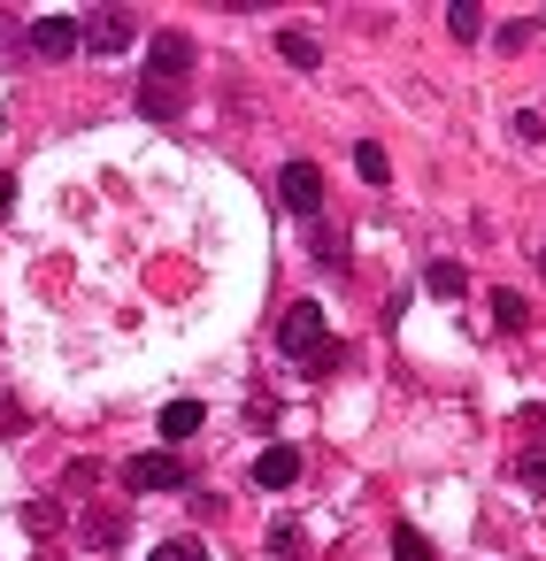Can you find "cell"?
Returning <instances> with one entry per match:
<instances>
[{
	"instance_id": "cell-4",
	"label": "cell",
	"mask_w": 546,
	"mask_h": 561,
	"mask_svg": "<svg viewBox=\"0 0 546 561\" xmlns=\"http://www.w3.org/2000/svg\"><path fill=\"white\" fill-rule=\"evenodd\" d=\"M78 39H86L93 55H124V47H132V9H101L93 24H78Z\"/></svg>"
},
{
	"instance_id": "cell-16",
	"label": "cell",
	"mask_w": 546,
	"mask_h": 561,
	"mask_svg": "<svg viewBox=\"0 0 546 561\" xmlns=\"http://www.w3.org/2000/svg\"><path fill=\"white\" fill-rule=\"evenodd\" d=\"M523 316H531V308H523V293H492V323H500V331H515Z\"/></svg>"
},
{
	"instance_id": "cell-12",
	"label": "cell",
	"mask_w": 546,
	"mask_h": 561,
	"mask_svg": "<svg viewBox=\"0 0 546 561\" xmlns=\"http://www.w3.org/2000/svg\"><path fill=\"white\" fill-rule=\"evenodd\" d=\"M423 293H439V300H462V262H431V270H423Z\"/></svg>"
},
{
	"instance_id": "cell-5",
	"label": "cell",
	"mask_w": 546,
	"mask_h": 561,
	"mask_svg": "<svg viewBox=\"0 0 546 561\" xmlns=\"http://www.w3.org/2000/svg\"><path fill=\"white\" fill-rule=\"evenodd\" d=\"M124 484H132V492H178V484H185V469H178L170 454H139V461L124 469Z\"/></svg>"
},
{
	"instance_id": "cell-10",
	"label": "cell",
	"mask_w": 546,
	"mask_h": 561,
	"mask_svg": "<svg viewBox=\"0 0 546 561\" xmlns=\"http://www.w3.org/2000/svg\"><path fill=\"white\" fill-rule=\"evenodd\" d=\"M201 415H208L201 400H170V408H162V438H193V431H201Z\"/></svg>"
},
{
	"instance_id": "cell-9",
	"label": "cell",
	"mask_w": 546,
	"mask_h": 561,
	"mask_svg": "<svg viewBox=\"0 0 546 561\" xmlns=\"http://www.w3.org/2000/svg\"><path fill=\"white\" fill-rule=\"evenodd\" d=\"M277 55H285L293 70H323V47H316L308 32H277Z\"/></svg>"
},
{
	"instance_id": "cell-1",
	"label": "cell",
	"mask_w": 546,
	"mask_h": 561,
	"mask_svg": "<svg viewBox=\"0 0 546 561\" xmlns=\"http://www.w3.org/2000/svg\"><path fill=\"white\" fill-rule=\"evenodd\" d=\"M277 354L300 362V369H323L331 362V323H323V300H293L277 316Z\"/></svg>"
},
{
	"instance_id": "cell-7",
	"label": "cell",
	"mask_w": 546,
	"mask_h": 561,
	"mask_svg": "<svg viewBox=\"0 0 546 561\" xmlns=\"http://www.w3.org/2000/svg\"><path fill=\"white\" fill-rule=\"evenodd\" d=\"M254 484H270V492L300 484V446H262V461H254Z\"/></svg>"
},
{
	"instance_id": "cell-8",
	"label": "cell",
	"mask_w": 546,
	"mask_h": 561,
	"mask_svg": "<svg viewBox=\"0 0 546 561\" xmlns=\"http://www.w3.org/2000/svg\"><path fill=\"white\" fill-rule=\"evenodd\" d=\"M139 108H147L155 124H178V116H185V93H178V85H155V78H147V85H139Z\"/></svg>"
},
{
	"instance_id": "cell-19",
	"label": "cell",
	"mask_w": 546,
	"mask_h": 561,
	"mask_svg": "<svg viewBox=\"0 0 546 561\" xmlns=\"http://www.w3.org/2000/svg\"><path fill=\"white\" fill-rule=\"evenodd\" d=\"M9 208H16V170H0V224H9Z\"/></svg>"
},
{
	"instance_id": "cell-2",
	"label": "cell",
	"mask_w": 546,
	"mask_h": 561,
	"mask_svg": "<svg viewBox=\"0 0 546 561\" xmlns=\"http://www.w3.org/2000/svg\"><path fill=\"white\" fill-rule=\"evenodd\" d=\"M147 78L185 93V78H193V39H185V32H155V62H147Z\"/></svg>"
},
{
	"instance_id": "cell-18",
	"label": "cell",
	"mask_w": 546,
	"mask_h": 561,
	"mask_svg": "<svg viewBox=\"0 0 546 561\" xmlns=\"http://www.w3.org/2000/svg\"><path fill=\"white\" fill-rule=\"evenodd\" d=\"M270 553H285V561H300V530H293V523H270Z\"/></svg>"
},
{
	"instance_id": "cell-11",
	"label": "cell",
	"mask_w": 546,
	"mask_h": 561,
	"mask_svg": "<svg viewBox=\"0 0 546 561\" xmlns=\"http://www.w3.org/2000/svg\"><path fill=\"white\" fill-rule=\"evenodd\" d=\"M354 170H362V185H385V178H393V154H385L377 139H362V147H354Z\"/></svg>"
},
{
	"instance_id": "cell-6",
	"label": "cell",
	"mask_w": 546,
	"mask_h": 561,
	"mask_svg": "<svg viewBox=\"0 0 546 561\" xmlns=\"http://www.w3.org/2000/svg\"><path fill=\"white\" fill-rule=\"evenodd\" d=\"M32 47H39L47 62H62V55H78L86 39H78V24H70V16H39V24H32Z\"/></svg>"
},
{
	"instance_id": "cell-15",
	"label": "cell",
	"mask_w": 546,
	"mask_h": 561,
	"mask_svg": "<svg viewBox=\"0 0 546 561\" xmlns=\"http://www.w3.org/2000/svg\"><path fill=\"white\" fill-rule=\"evenodd\" d=\"M24 530H39V538H55V530H62V500H32V515H24Z\"/></svg>"
},
{
	"instance_id": "cell-17",
	"label": "cell",
	"mask_w": 546,
	"mask_h": 561,
	"mask_svg": "<svg viewBox=\"0 0 546 561\" xmlns=\"http://www.w3.org/2000/svg\"><path fill=\"white\" fill-rule=\"evenodd\" d=\"M155 561H208V546H201V538H162Z\"/></svg>"
},
{
	"instance_id": "cell-3",
	"label": "cell",
	"mask_w": 546,
	"mask_h": 561,
	"mask_svg": "<svg viewBox=\"0 0 546 561\" xmlns=\"http://www.w3.org/2000/svg\"><path fill=\"white\" fill-rule=\"evenodd\" d=\"M277 193H285L293 216H316V208H323V170H316V162H285V170H277Z\"/></svg>"
},
{
	"instance_id": "cell-13",
	"label": "cell",
	"mask_w": 546,
	"mask_h": 561,
	"mask_svg": "<svg viewBox=\"0 0 546 561\" xmlns=\"http://www.w3.org/2000/svg\"><path fill=\"white\" fill-rule=\"evenodd\" d=\"M393 561H439V553H431V538H423V530H408V523H400V530H393Z\"/></svg>"
},
{
	"instance_id": "cell-14",
	"label": "cell",
	"mask_w": 546,
	"mask_h": 561,
	"mask_svg": "<svg viewBox=\"0 0 546 561\" xmlns=\"http://www.w3.org/2000/svg\"><path fill=\"white\" fill-rule=\"evenodd\" d=\"M446 32H454V39H477V32H485V9H469V0H454V9H446Z\"/></svg>"
}]
</instances>
